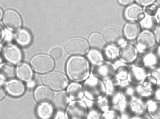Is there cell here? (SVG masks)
Listing matches in <instances>:
<instances>
[{
	"mask_svg": "<svg viewBox=\"0 0 160 119\" xmlns=\"http://www.w3.org/2000/svg\"><path fill=\"white\" fill-rule=\"evenodd\" d=\"M155 17L158 23L160 24V8H159L157 13L155 16Z\"/></svg>",
	"mask_w": 160,
	"mask_h": 119,
	"instance_id": "cell-50",
	"label": "cell"
},
{
	"mask_svg": "<svg viewBox=\"0 0 160 119\" xmlns=\"http://www.w3.org/2000/svg\"><path fill=\"white\" fill-rule=\"evenodd\" d=\"M108 80L110 85L113 87H117L121 83V80L114 75Z\"/></svg>",
	"mask_w": 160,
	"mask_h": 119,
	"instance_id": "cell-45",
	"label": "cell"
},
{
	"mask_svg": "<svg viewBox=\"0 0 160 119\" xmlns=\"http://www.w3.org/2000/svg\"><path fill=\"white\" fill-rule=\"evenodd\" d=\"M66 71L72 80L78 82L85 80L89 77L90 69L89 64L85 58L75 56L68 60Z\"/></svg>",
	"mask_w": 160,
	"mask_h": 119,
	"instance_id": "cell-1",
	"label": "cell"
},
{
	"mask_svg": "<svg viewBox=\"0 0 160 119\" xmlns=\"http://www.w3.org/2000/svg\"><path fill=\"white\" fill-rule=\"evenodd\" d=\"M66 92L70 101L80 100L84 95L83 86L77 82L71 83Z\"/></svg>",
	"mask_w": 160,
	"mask_h": 119,
	"instance_id": "cell-16",
	"label": "cell"
},
{
	"mask_svg": "<svg viewBox=\"0 0 160 119\" xmlns=\"http://www.w3.org/2000/svg\"><path fill=\"white\" fill-rule=\"evenodd\" d=\"M137 50L132 45L125 44L119 49L117 55L122 62L132 63L138 55Z\"/></svg>",
	"mask_w": 160,
	"mask_h": 119,
	"instance_id": "cell-9",
	"label": "cell"
},
{
	"mask_svg": "<svg viewBox=\"0 0 160 119\" xmlns=\"http://www.w3.org/2000/svg\"><path fill=\"white\" fill-rule=\"evenodd\" d=\"M70 101L67 92L62 91L55 94L52 101L54 108L58 112H62Z\"/></svg>",
	"mask_w": 160,
	"mask_h": 119,
	"instance_id": "cell-11",
	"label": "cell"
},
{
	"mask_svg": "<svg viewBox=\"0 0 160 119\" xmlns=\"http://www.w3.org/2000/svg\"><path fill=\"white\" fill-rule=\"evenodd\" d=\"M3 21L6 25L12 30H16L20 27L21 21L19 14L15 11L8 10L4 13Z\"/></svg>",
	"mask_w": 160,
	"mask_h": 119,
	"instance_id": "cell-13",
	"label": "cell"
},
{
	"mask_svg": "<svg viewBox=\"0 0 160 119\" xmlns=\"http://www.w3.org/2000/svg\"><path fill=\"white\" fill-rule=\"evenodd\" d=\"M152 97V100L160 101V86L158 85L154 89Z\"/></svg>",
	"mask_w": 160,
	"mask_h": 119,
	"instance_id": "cell-43",
	"label": "cell"
},
{
	"mask_svg": "<svg viewBox=\"0 0 160 119\" xmlns=\"http://www.w3.org/2000/svg\"><path fill=\"white\" fill-rule=\"evenodd\" d=\"M123 97L122 93L117 92L113 96L111 99L112 104L113 105H119L123 99Z\"/></svg>",
	"mask_w": 160,
	"mask_h": 119,
	"instance_id": "cell-42",
	"label": "cell"
},
{
	"mask_svg": "<svg viewBox=\"0 0 160 119\" xmlns=\"http://www.w3.org/2000/svg\"><path fill=\"white\" fill-rule=\"evenodd\" d=\"M34 95L35 99L38 102L45 104L50 101L52 97V93L48 88L40 86L36 89Z\"/></svg>",
	"mask_w": 160,
	"mask_h": 119,
	"instance_id": "cell-15",
	"label": "cell"
},
{
	"mask_svg": "<svg viewBox=\"0 0 160 119\" xmlns=\"http://www.w3.org/2000/svg\"><path fill=\"white\" fill-rule=\"evenodd\" d=\"M15 70L11 64L5 63L0 66V77L3 79L9 80L12 79L15 75Z\"/></svg>",
	"mask_w": 160,
	"mask_h": 119,
	"instance_id": "cell-27",
	"label": "cell"
},
{
	"mask_svg": "<svg viewBox=\"0 0 160 119\" xmlns=\"http://www.w3.org/2000/svg\"><path fill=\"white\" fill-rule=\"evenodd\" d=\"M83 88L85 96L92 101L103 97L106 91L105 85L101 80L92 75L85 80Z\"/></svg>",
	"mask_w": 160,
	"mask_h": 119,
	"instance_id": "cell-2",
	"label": "cell"
},
{
	"mask_svg": "<svg viewBox=\"0 0 160 119\" xmlns=\"http://www.w3.org/2000/svg\"><path fill=\"white\" fill-rule=\"evenodd\" d=\"M96 104L102 112H104L109 109L110 102L108 99L105 97H102L97 100Z\"/></svg>",
	"mask_w": 160,
	"mask_h": 119,
	"instance_id": "cell-37",
	"label": "cell"
},
{
	"mask_svg": "<svg viewBox=\"0 0 160 119\" xmlns=\"http://www.w3.org/2000/svg\"><path fill=\"white\" fill-rule=\"evenodd\" d=\"M157 4L151 3L145 6L143 11L146 15L155 16L158 9Z\"/></svg>",
	"mask_w": 160,
	"mask_h": 119,
	"instance_id": "cell-39",
	"label": "cell"
},
{
	"mask_svg": "<svg viewBox=\"0 0 160 119\" xmlns=\"http://www.w3.org/2000/svg\"><path fill=\"white\" fill-rule=\"evenodd\" d=\"M120 118V115L114 110H109L103 112L100 119H117Z\"/></svg>",
	"mask_w": 160,
	"mask_h": 119,
	"instance_id": "cell-40",
	"label": "cell"
},
{
	"mask_svg": "<svg viewBox=\"0 0 160 119\" xmlns=\"http://www.w3.org/2000/svg\"><path fill=\"white\" fill-rule=\"evenodd\" d=\"M130 68L127 65L122 64L115 68L114 76L121 81L128 80Z\"/></svg>",
	"mask_w": 160,
	"mask_h": 119,
	"instance_id": "cell-29",
	"label": "cell"
},
{
	"mask_svg": "<svg viewBox=\"0 0 160 119\" xmlns=\"http://www.w3.org/2000/svg\"><path fill=\"white\" fill-rule=\"evenodd\" d=\"M131 103L133 108L135 116L141 115L147 111V101L145 102L143 99L139 98L135 101L131 102Z\"/></svg>",
	"mask_w": 160,
	"mask_h": 119,
	"instance_id": "cell-28",
	"label": "cell"
},
{
	"mask_svg": "<svg viewBox=\"0 0 160 119\" xmlns=\"http://www.w3.org/2000/svg\"><path fill=\"white\" fill-rule=\"evenodd\" d=\"M156 2L158 5L160 6V0H156Z\"/></svg>",
	"mask_w": 160,
	"mask_h": 119,
	"instance_id": "cell-54",
	"label": "cell"
},
{
	"mask_svg": "<svg viewBox=\"0 0 160 119\" xmlns=\"http://www.w3.org/2000/svg\"><path fill=\"white\" fill-rule=\"evenodd\" d=\"M89 42L93 50L99 52L103 50L106 45L105 41L102 36L97 33H93L90 35Z\"/></svg>",
	"mask_w": 160,
	"mask_h": 119,
	"instance_id": "cell-19",
	"label": "cell"
},
{
	"mask_svg": "<svg viewBox=\"0 0 160 119\" xmlns=\"http://www.w3.org/2000/svg\"><path fill=\"white\" fill-rule=\"evenodd\" d=\"M7 88L9 93L11 94L17 96L21 95L24 91V87L20 81L14 80L9 82Z\"/></svg>",
	"mask_w": 160,
	"mask_h": 119,
	"instance_id": "cell-25",
	"label": "cell"
},
{
	"mask_svg": "<svg viewBox=\"0 0 160 119\" xmlns=\"http://www.w3.org/2000/svg\"><path fill=\"white\" fill-rule=\"evenodd\" d=\"M144 67L152 69L157 67L160 64V59L155 50H150L143 56Z\"/></svg>",
	"mask_w": 160,
	"mask_h": 119,
	"instance_id": "cell-20",
	"label": "cell"
},
{
	"mask_svg": "<svg viewBox=\"0 0 160 119\" xmlns=\"http://www.w3.org/2000/svg\"><path fill=\"white\" fill-rule=\"evenodd\" d=\"M148 73L155 77L158 80L159 83L160 81V68L158 67L149 70Z\"/></svg>",
	"mask_w": 160,
	"mask_h": 119,
	"instance_id": "cell-44",
	"label": "cell"
},
{
	"mask_svg": "<svg viewBox=\"0 0 160 119\" xmlns=\"http://www.w3.org/2000/svg\"><path fill=\"white\" fill-rule=\"evenodd\" d=\"M122 93L124 99L131 102L140 98L137 85L131 84L124 86Z\"/></svg>",
	"mask_w": 160,
	"mask_h": 119,
	"instance_id": "cell-18",
	"label": "cell"
},
{
	"mask_svg": "<svg viewBox=\"0 0 160 119\" xmlns=\"http://www.w3.org/2000/svg\"><path fill=\"white\" fill-rule=\"evenodd\" d=\"M158 85H159V86H160V81H159V83H158Z\"/></svg>",
	"mask_w": 160,
	"mask_h": 119,
	"instance_id": "cell-56",
	"label": "cell"
},
{
	"mask_svg": "<svg viewBox=\"0 0 160 119\" xmlns=\"http://www.w3.org/2000/svg\"><path fill=\"white\" fill-rule=\"evenodd\" d=\"M104 35L106 39L112 44H121L124 42L122 32L115 27H109L106 28L104 31Z\"/></svg>",
	"mask_w": 160,
	"mask_h": 119,
	"instance_id": "cell-12",
	"label": "cell"
},
{
	"mask_svg": "<svg viewBox=\"0 0 160 119\" xmlns=\"http://www.w3.org/2000/svg\"><path fill=\"white\" fill-rule=\"evenodd\" d=\"M158 67L160 68V64L159 65V66H158Z\"/></svg>",
	"mask_w": 160,
	"mask_h": 119,
	"instance_id": "cell-57",
	"label": "cell"
},
{
	"mask_svg": "<svg viewBox=\"0 0 160 119\" xmlns=\"http://www.w3.org/2000/svg\"><path fill=\"white\" fill-rule=\"evenodd\" d=\"M140 4L146 5L152 3L154 0H136Z\"/></svg>",
	"mask_w": 160,
	"mask_h": 119,
	"instance_id": "cell-48",
	"label": "cell"
},
{
	"mask_svg": "<svg viewBox=\"0 0 160 119\" xmlns=\"http://www.w3.org/2000/svg\"><path fill=\"white\" fill-rule=\"evenodd\" d=\"M148 74L146 68L132 66L130 68L128 80L131 84L138 85L142 84Z\"/></svg>",
	"mask_w": 160,
	"mask_h": 119,
	"instance_id": "cell-10",
	"label": "cell"
},
{
	"mask_svg": "<svg viewBox=\"0 0 160 119\" xmlns=\"http://www.w3.org/2000/svg\"><path fill=\"white\" fill-rule=\"evenodd\" d=\"M147 111L152 119H160V101L151 99L147 101Z\"/></svg>",
	"mask_w": 160,
	"mask_h": 119,
	"instance_id": "cell-23",
	"label": "cell"
},
{
	"mask_svg": "<svg viewBox=\"0 0 160 119\" xmlns=\"http://www.w3.org/2000/svg\"><path fill=\"white\" fill-rule=\"evenodd\" d=\"M125 15L127 19L132 21H141L146 15L142 8L136 4H133L128 7L125 11Z\"/></svg>",
	"mask_w": 160,
	"mask_h": 119,
	"instance_id": "cell-14",
	"label": "cell"
},
{
	"mask_svg": "<svg viewBox=\"0 0 160 119\" xmlns=\"http://www.w3.org/2000/svg\"><path fill=\"white\" fill-rule=\"evenodd\" d=\"M88 113L86 103L80 100L71 101L66 110V117L70 119L87 118Z\"/></svg>",
	"mask_w": 160,
	"mask_h": 119,
	"instance_id": "cell-4",
	"label": "cell"
},
{
	"mask_svg": "<svg viewBox=\"0 0 160 119\" xmlns=\"http://www.w3.org/2000/svg\"><path fill=\"white\" fill-rule=\"evenodd\" d=\"M156 40L152 32L144 30L137 37V49L140 53L151 50L155 46Z\"/></svg>",
	"mask_w": 160,
	"mask_h": 119,
	"instance_id": "cell-7",
	"label": "cell"
},
{
	"mask_svg": "<svg viewBox=\"0 0 160 119\" xmlns=\"http://www.w3.org/2000/svg\"><path fill=\"white\" fill-rule=\"evenodd\" d=\"M120 116L122 119H132L135 116L132 103L124 99L119 104Z\"/></svg>",
	"mask_w": 160,
	"mask_h": 119,
	"instance_id": "cell-17",
	"label": "cell"
},
{
	"mask_svg": "<svg viewBox=\"0 0 160 119\" xmlns=\"http://www.w3.org/2000/svg\"><path fill=\"white\" fill-rule=\"evenodd\" d=\"M0 12H1L0 18H1V17H2V11H1V10H0Z\"/></svg>",
	"mask_w": 160,
	"mask_h": 119,
	"instance_id": "cell-55",
	"label": "cell"
},
{
	"mask_svg": "<svg viewBox=\"0 0 160 119\" xmlns=\"http://www.w3.org/2000/svg\"><path fill=\"white\" fill-rule=\"evenodd\" d=\"M88 57L91 62L94 65L103 61L104 60L101 54L99 52L94 50H91L89 52Z\"/></svg>",
	"mask_w": 160,
	"mask_h": 119,
	"instance_id": "cell-34",
	"label": "cell"
},
{
	"mask_svg": "<svg viewBox=\"0 0 160 119\" xmlns=\"http://www.w3.org/2000/svg\"><path fill=\"white\" fill-rule=\"evenodd\" d=\"M0 99L1 100L5 96L6 91V88L3 83L0 81Z\"/></svg>",
	"mask_w": 160,
	"mask_h": 119,
	"instance_id": "cell-47",
	"label": "cell"
},
{
	"mask_svg": "<svg viewBox=\"0 0 160 119\" xmlns=\"http://www.w3.org/2000/svg\"><path fill=\"white\" fill-rule=\"evenodd\" d=\"M65 47L69 53L75 56L83 55L89 49L87 41L80 37H74L68 40L65 44Z\"/></svg>",
	"mask_w": 160,
	"mask_h": 119,
	"instance_id": "cell-6",
	"label": "cell"
},
{
	"mask_svg": "<svg viewBox=\"0 0 160 119\" xmlns=\"http://www.w3.org/2000/svg\"><path fill=\"white\" fill-rule=\"evenodd\" d=\"M49 54L54 59L58 61L62 58L64 54V51L61 48L56 47L51 49Z\"/></svg>",
	"mask_w": 160,
	"mask_h": 119,
	"instance_id": "cell-38",
	"label": "cell"
},
{
	"mask_svg": "<svg viewBox=\"0 0 160 119\" xmlns=\"http://www.w3.org/2000/svg\"><path fill=\"white\" fill-rule=\"evenodd\" d=\"M35 85V83L33 81H30L28 82L27 84V86L30 88L33 87Z\"/></svg>",
	"mask_w": 160,
	"mask_h": 119,
	"instance_id": "cell-52",
	"label": "cell"
},
{
	"mask_svg": "<svg viewBox=\"0 0 160 119\" xmlns=\"http://www.w3.org/2000/svg\"><path fill=\"white\" fill-rule=\"evenodd\" d=\"M132 66L138 67H145L143 56L137 55L132 62Z\"/></svg>",
	"mask_w": 160,
	"mask_h": 119,
	"instance_id": "cell-41",
	"label": "cell"
},
{
	"mask_svg": "<svg viewBox=\"0 0 160 119\" xmlns=\"http://www.w3.org/2000/svg\"><path fill=\"white\" fill-rule=\"evenodd\" d=\"M115 68L111 63L102 61L92 68L91 75L102 80H107L114 75Z\"/></svg>",
	"mask_w": 160,
	"mask_h": 119,
	"instance_id": "cell-5",
	"label": "cell"
},
{
	"mask_svg": "<svg viewBox=\"0 0 160 119\" xmlns=\"http://www.w3.org/2000/svg\"><path fill=\"white\" fill-rule=\"evenodd\" d=\"M91 107L88 112L87 119H100L102 113V111L99 108L97 104Z\"/></svg>",
	"mask_w": 160,
	"mask_h": 119,
	"instance_id": "cell-35",
	"label": "cell"
},
{
	"mask_svg": "<svg viewBox=\"0 0 160 119\" xmlns=\"http://www.w3.org/2000/svg\"><path fill=\"white\" fill-rule=\"evenodd\" d=\"M16 39L18 42L21 44L26 45L30 42L31 36L29 33L25 30H19L16 35Z\"/></svg>",
	"mask_w": 160,
	"mask_h": 119,
	"instance_id": "cell-31",
	"label": "cell"
},
{
	"mask_svg": "<svg viewBox=\"0 0 160 119\" xmlns=\"http://www.w3.org/2000/svg\"><path fill=\"white\" fill-rule=\"evenodd\" d=\"M158 23L155 16L146 15L144 18L140 21L141 27L144 30L151 32L154 30Z\"/></svg>",
	"mask_w": 160,
	"mask_h": 119,
	"instance_id": "cell-26",
	"label": "cell"
},
{
	"mask_svg": "<svg viewBox=\"0 0 160 119\" xmlns=\"http://www.w3.org/2000/svg\"><path fill=\"white\" fill-rule=\"evenodd\" d=\"M31 65L36 72L44 73L51 70L54 66L52 59L49 56L43 54L37 55L32 59Z\"/></svg>",
	"mask_w": 160,
	"mask_h": 119,
	"instance_id": "cell-8",
	"label": "cell"
},
{
	"mask_svg": "<svg viewBox=\"0 0 160 119\" xmlns=\"http://www.w3.org/2000/svg\"><path fill=\"white\" fill-rule=\"evenodd\" d=\"M134 0H118L119 2L122 4L127 5L133 2Z\"/></svg>",
	"mask_w": 160,
	"mask_h": 119,
	"instance_id": "cell-49",
	"label": "cell"
},
{
	"mask_svg": "<svg viewBox=\"0 0 160 119\" xmlns=\"http://www.w3.org/2000/svg\"><path fill=\"white\" fill-rule=\"evenodd\" d=\"M57 115V118H62L64 119L65 118H66V116H65L64 114L62 112H58Z\"/></svg>",
	"mask_w": 160,
	"mask_h": 119,
	"instance_id": "cell-51",
	"label": "cell"
},
{
	"mask_svg": "<svg viewBox=\"0 0 160 119\" xmlns=\"http://www.w3.org/2000/svg\"><path fill=\"white\" fill-rule=\"evenodd\" d=\"M142 85L148 88L154 89L158 85V82L155 77L148 72L147 75Z\"/></svg>",
	"mask_w": 160,
	"mask_h": 119,
	"instance_id": "cell-32",
	"label": "cell"
},
{
	"mask_svg": "<svg viewBox=\"0 0 160 119\" xmlns=\"http://www.w3.org/2000/svg\"><path fill=\"white\" fill-rule=\"evenodd\" d=\"M117 51L112 47H109L103 50L102 56L103 59L107 61L112 60L117 55Z\"/></svg>",
	"mask_w": 160,
	"mask_h": 119,
	"instance_id": "cell-36",
	"label": "cell"
},
{
	"mask_svg": "<svg viewBox=\"0 0 160 119\" xmlns=\"http://www.w3.org/2000/svg\"><path fill=\"white\" fill-rule=\"evenodd\" d=\"M4 53L7 59L14 63L19 62L21 58L20 51L14 45H9L6 47L4 50Z\"/></svg>",
	"mask_w": 160,
	"mask_h": 119,
	"instance_id": "cell-21",
	"label": "cell"
},
{
	"mask_svg": "<svg viewBox=\"0 0 160 119\" xmlns=\"http://www.w3.org/2000/svg\"><path fill=\"white\" fill-rule=\"evenodd\" d=\"M17 74L18 77L21 80L30 81L32 76V72L28 65L21 63L18 65L17 69Z\"/></svg>",
	"mask_w": 160,
	"mask_h": 119,
	"instance_id": "cell-24",
	"label": "cell"
},
{
	"mask_svg": "<svg viewBox=\"0 0 160 119\" xmlns=\"http://www.w3.org/2000/svg\"><path fill=\"white\" fill-rule=\"evenodd\" d=\"M4 33L3 32V31L2 30V28L1 27V40L2 38H3V34Z\"/></svg>",
	"mask_w": 160,
	"mask_h": 119,
	"instance_id": "cell-53",
	"label": "cell"
},
{
	"mask_svg": "<svg viewBox=\"0 0 160 119\" xmlns=\"http://www.w3.org/2000/svg\"><path fill=\"white\" fill-rule=\"evenodd\" d=\"M140 25L136 22L132 21L127 23L124 28L126 37L129 39H133L138 37L140 33Z\"/></svg>",
	"mask_w": 160,
	"mask_h": 119,
	"instance_id": "cell-22",
	"label": "cell"
},
{
	"mask_svg": "<svg viewBox=\"0 0 160 119\" xmlns=\"http://www.w3.org/2000/svg\"><path fill=\"white\" fill-rule=\"evenodd\" d=\"M154 32L156 41L160 43V24L158 25L154 30Z\"/></svg>",
	"mask_w": 160,
	"mask_h": 119,
	"instance_id": "cell-46",
	"label": "cell"
},
{
	"mask_svg": "<svg viewBox=\"0 0 160 119\" xmlns=\"http://www.w3.org/2000/svg\"><path fill=\"white\" fill-rule=\"evenodd\" d=\"M140 97L143 99L152 97L154 89L147 88L142 85H137Z\"/></svg>",
	"mask_w": 160,
	"mask_h": 119,
	"instance_id": "cell-33",
	"label": "cell"
},
{
	"mask_svg": "<svg viewBox=\"0 0 160 119\" xmlns=\"http://www.w3.org/2000/svg\"><path fill=\"white\" fill-rule=\"evenodd\" d=\"M43 83L54 90H62L68 85L69 81L64 74L58 72L52 71L43 75L42 77Z\"/></svg>",
	"mask_w": 160,
	"mask_h": 119,
	"instance_id": "cell-3",
	"label": "cell"
},
{
	"mask_svg": "<svg viewBox=\"0 0 160 119\" xmlns=\"http://www.w3.org/2000/svg\"><path fill=\"white\" fill-rule=\"evenodd\" d=\"M52 112V107L47 104L41 105L38 108V114L40 117L43 119L49 118L51 116Z\"/></svg>",
	"mask_w": 160,
	"mask_h": 119,
	"instance_id": "cell-30",
	"label": "cell"
}]
</instances>
